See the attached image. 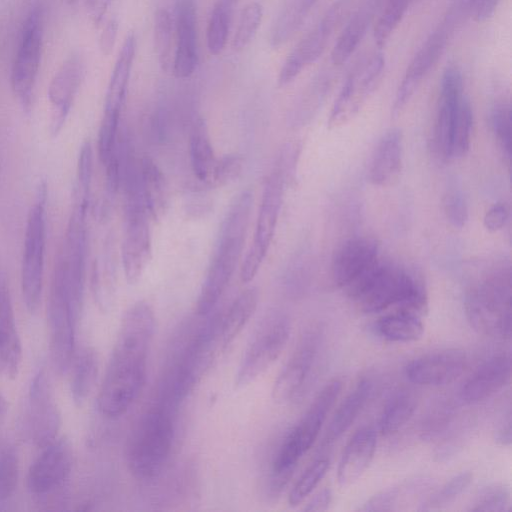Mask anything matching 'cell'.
Here are the masks:
<instances>
[{"label": "cell", "mask_w": 512, "mask_h": 512, "mask_svg": "<svg viewBox=\"0 0 512 512\" xmlns=\"http://www.w3.org/2000/svg\"><path fill=\"white\" fill-rule=\"evenodd\" d=\"M155 324L154 310L146 301L134 303L123 315L97 398L98 409L105 417L122 416L139 396Z\"/></svg>", "instance_id": "6da1fadb"}, {"label": "cell", "mask_w": 512, "mask_h": 512, "mask_svg": "<svg viewBox=\"0 0 512 512\" xmlns=\"http://www.w3.org/2000/svg\"><path fill=\"white\" fill-rule=\"evenodd\" d=\"M253 205L250 190L242 191L232 201L220 227L216 249L202 284L196 311L211 313L226 290L242 255Z\"/></svg>", "instance_id": "7a4b0ae2"}, {"label": "cell", "mask_w": 512, "mask_h": 512, "mask_svg": "<svg viewBox=\"0 0 512 512\" xmlns=\"http://www.w3.org/2000/svg\"><path fill=\"white\" fill-rule=\"evenodd\" d=\"M365 313H377L392 306L423 316L427 294L423 285L406 269L380 260L345 289Z\"/></svg>", "instance_id": "3957f363"}, {"label": "cell", "mask_w": 512, "mask_h": 512, "mask_svg": "<svg viewBox=\"0 0 512 512\" xmlns=\"http://www.w3.org/2000/svg\"><path fill=\"white\" fill-rule=\"evenodd\" d=\"M176 412L156 400L134 426L127 442L126 461L136 479L150 481L162 473L172 450Z\"/></svg>", "instance_id": "277c9868"}, {"label": "cell", "mask_w": 512, "mask_h": 512, "mask_svg": "<svg viewBox=\"0 0 512 512\" xmlns=\"http://www.w3.org/2000/svg\"><path fill=\"white\" fill-rule=\"evenodd\" d=\"M471 326L479 333L509 339L511 336V273L501 268L471 289L465 299Z\"/></svg>", "instance_id": "5b68a950"}, {"label": "cell", "mask_w": 512, "mask_h": 512, "mask_svg": "<svg viewBox=\"0 0 512 512\" xmlns=\"http://www.w3.org/2000/svg\"><path fill=\"white\" fill-rule=\"evenodd\" d=\"M47 185L39 183L30 207L24 237L21 289L26 308L34 313L40 304L46 247Z\"/></svg>", "instance_id": "8992f818"}, {"label": "cell", "mask_w": 512, "mask_h": 512, "mask_svg": "<svg viewBox=\"0 0 512 512\" xmlns=\"http://www.w3.org/2000/svg\"><path fill=\"white\" fill-rule=\"evenodd\" d=\"M291 332L288 316L281 311L267 313L246 346L235 374V386L243 388L262 375L280 356Z\"/></svg>", "instance_id": "52a82bcc"}, {"label": "cell", "mask_w": 512, "mask_h": 512, "mask_svg": "<svg viewBox=\"0 0 512 512\" xmlns=\"http://www.w3.org/2000/svg\"><path fill=\"white\" fill-rule=\"evenodd\" d=\"M47 317L52 362L58 373L63 374L69 369L74 356L78 316L70 302L62 264L58 258L51 281Z\"/></svg>", "instance_id": "ba28073f"}, {"label": "cell", "mask_w": 512, "mask_h": 512, "mask_svg": "<svg viewBox=\"0 0 512 512\" xmlns=\"http://www.w3.org/2000/svg\"><path fill=\"white\" fill-rule=\"evenodd\" d=\"M356 2L357 0L335 2L319 23L297 43L280 69L278 75L280 86L291 83L304 69L319 59L334 33L353 14Z\"/></svg>", "instance_id": "9c48e42d"}, {"label": "cell", "mask_w": 512, "mask_h": 512, "mask_svg": "<svg viewBox=\"0 0 512 512\" xmlns=\"http://www.w3.org/2000/svg\"><path fill=\"white\" fill-rule=\"evenodd\" d=\"M286 183V177L275 166L265 182L254 239L241 266L240 278L243 283H249L254 279L267 255L275 233Z\"/></svg>", "instance_id": "30bf717a"}, {"label": "cell", "mask_w": 512, "mask_h": 512, "mask_svg": "<svg viewBox=\"0 0 512 512\" xmlns=\"http://www.w3.org/2000/svg\"><path fill=\"white\" fill-rule=\"evenodd\" d=\"M43 47V14L34 7L21 31L18 49L11 70V87L22 108H31Z\"/></svg>", "instance_id": "8fae6325"}, {"label": "cell", "mask_w": 512, "mask_h": 512, "mask_svg": "<svg viewBox=\"0 0 512 512\" xmlns=\"http://www.w3.org/2000/svg\"><path fill=\"white\" fill-rule=\"evenodd\" d=\"M385 59L378 53L363 61L346 79L330 113L328 126L339 127L350 121L379 85Z\"/></svg>", "instance_id": "7c38bea8"}, {"label": "cell", "mask_w": 512, "mask_h": 512, "mask_svg": "<svg viewBox=\"0 0 512 512\" xmlns=\"http://www.w3.org/2000/svg\"><path fill=\"white\" fill-rule=\"evenodd\" d=\"M149 216L143 205H125V232L122 241V263L128 284H136L152 255Z\"/></svg>", "instance_id": "4fadbf2b"}, {"label": "cell", "mask_w": 512, "mask_h": 512, "mask_svg": "<svg viewBox=\"0 0 512 512\" xmlns=\"http://www.w3.org/2000/svg\"><path fill=\"white\" fill-rule=\"evenodd\" d=\"M320 344L317 330L306 331L276 378L272 398L277 403L296 399L304 390L316 361Z\"/></svg>", "instance_id": "5bb4252c"}, {"label": "cell", "mask_w": 512, "mask_h": 512, "mask_svg": "<svg viewBox=\"0 0 512 512\" xmlns=\"http://www.w3.org/2000/svg\"><path fill=\"white\" fill-rule=\"evenodd\" d=\"M342 389L338 379L328 382L317 394L304 416L284 437L282 443L300 459L312 447Z\"/></svg>", "instance_id": "9a60e30c"}, {"label": "cell", "mask_w": 512, "mask_h": 512, "mask_svg": "<svg viewBox=\"0 0 512 512\" xmlns=\"http://www.w3.org/2000/svg\"><path fill=\"white\" fill-rule=\"evenodd\" d=\"M72 454L64 440H54L31 465L27 485L35 496H45L59 489L70 475Z\"/></svg>", "instance_id": "2e32d148"}, {"label": "cell", "mask_w": 512, "mask_h": 512, "mask_svg": "<svg viewBox=\"0 0 512 512\" xmlns=\"http://www.w3.org/2000/svg\"><path fill=\"white\" fill-rule=\"evenodd\" d=\"M467 364L463 350L451 348L434 351L409 362L405 367L407 379L422 386H442L455 381Z\"/></svg>", "instance_id": "e0dca14e"}, {"label": "cell", "mask_w": 512, "mask_h": 512, "mask_svg": "<svg viewBox=\"0 0 512 512\" xmlns=\"http://www.w3.org/2000/svg\"><path fill=\"white\" fill-rule=\"evenodd\" d=\"M29 424L32 439L37 445L45 447L56 439L60 413L43 370L36 373L30 385Z\"/></svg>", "instance_id": "ac0fdd59"}, {"label": "cell", "mask_w": 512, "mask_h": 512, "mask_svg": "<svg viewBox=\"0 0 512 512\" xmlns=\"http://www.w3.org/2000/svg\"><path fill=\"white\" fill-rule=\"evenodd\" d=\"M84 75V62L80 55L72 54L59 67L48 87L52 105L50 133L57 136L61 131L79 91Z\"/></svg>", "instance_id": "d6986e66"}, {"label": "cell", "mask_w": 512, "mask_h": 512, "mask_svg": "<svg viewBox=\"0 0 512 512\" xmlns=\"http://www.w3.org/2000/svg\"><path fill=\"white\" fill-rule=\"evenodd\" d=\"M176 48L171 72L179 79L190 77L198 64L197 15L194 0H177L174 10Z\"/></svg>", "instance_id": "ffe728a7"}, {"label": "cell", "mask_w": 512, "mask_h": 512, "mask_svg": "<svg viewBox=\"0 0 512 512\" xmlns=\"http://www.w3.org/2000/svg\"><path fill=\"white\" fill-rule=\"evenodd\" d=\"M379 246L371 237H355L344 242L332 261L335 284L346 289L368 272L379 260Z\"/></svg>", "instance_id": "44dd1931"}, {"label": "cell", "mask_w": 512, "mask_h": 512, "mask_svg": "<svg viewBox=\"0 0 512 512\" xmlns=\"http://www.w3.org/2000/svg\"><path fill=\"white\" fill-rule=\"evenodd\" d=\"M446 42V31H435L416 53L397 90L393 104V115L397 116L404 109L425 76L440 58Z\"/></svg>", "instance_id": "7402d4cb"}, {"label": "cell", "mask_w": 512, "mask_h": 512, "mask_svg": "<svg viewBox=\"0 0 512 512\" xmlns=\"http://www.w3.org/2000/svg\"><path fill=\"white\" fill-rule=\"evenodd\" d=\"M465 96L463 78L455 66L445 69L438 102V110L434 129V144L437 152L448 159L450 133L459 103Z\"/></svg>", "instance_id": "603a6c76"}, {"label": "cell", "mask_w": 512, "mask_h": 512, "mask_svg": "<svg viewBox=\"0 0 512 512\" xmlns=\"http://www.w3.org/2000/svg\"><path fill=\"white\" fill-rule=\"evenodd\" d=\"M511 378V357L498 354L483 362L465 381L460 398L466 404H475L491 397L507 385Z\"/></svg>", "instance_id": "cb8c5ba5"}, {"label": "cell", "mask_w": 512, "mask_h": 512, "mask_svg": "<svg viewBox=\"0 0 512 512\" xmlns=\"http://www.w3.org/2000/svg\"><path fill=\"white\" fill-rule=\"evenodd\" d=\"M376 446L377 433L374 428L365 426L353 434L338 465L337 480L341 488L351 486L364 474L373 460Z\"/></svg>", "instance_id": "d4e9b609"}, {"label": "cell", "mask_w": 512, "mask_h": 512, "mask_svg": "<svg viewBox=\"0 0 512 512\" xmlns=\"http://www.w3.org/2000/svg\"><path fill=\"white\" fill-rule=\"evenodd\" d=\"M22 361V346L17 331L9 291L0 295V379L17 376Z\"/></svg>", "instance_id": "484cf974"}, {"label": "cell", "mask_w": 512, "mask_h": 512, "mask_svg": "<svg viewBox=\"0 0 512 512\" xmlns=\"http://www.w3.org/2000/svg\"><path fill=\"white\" fill-rule=\"evenodd\" d=\"M402 166V133L388 131L380 139L369 167V180L377 186H389L397 181Z\"/></svg>", "instance_id": "4316f807"}, {"label": "cell", "mask_w": 512, "mask_h": 512, "mask_svg": "<svg viewBox=\"0 0 512 512\" xmlns=\"http://www.w3.org/2000/svg\"><path fill=\"white\" fill-rule=\"evenodd\" d=\"M136 47V36L134 33H129L120 49L110 77L105 97L104 113L121 114L135 58Z\"/></svg>", "instance_id": "83f0119b"}, {"label": "cell", "mask_w": 512, "mask_h": 512, "mask_svg": "<svg viewBox=\"0 0 512 512\" xmlns=\"http://www.w3.org/2000/svg\"><path fill=\"white\" fill-rule=\"evenodd\" d=\"M141 197L152 220H160L168 206V189L160 168L148 156L139 159Z\"/></svg>", "instance_id": "f1b7e54d"}, {"label": "cell", "mask_w": 512, "mask_h": 512, "mask_svg": "<svg viewBox=\"0 0 512 512\" xmlns=\"http://www.w3.org/2000/svg\"><path fill=\"white\" fill-rule=\"evenodd\" d=\"M371 389L372 384L367 379H361L356 384L335 411L326 430L322 446H330L350 428L369 398Z\"/></svg>", "instance_id": "f546056e"}, {"label": "cell", "mask_w": 512, "mask_h": 512, "mask_svg": "<svg viewBox=\"0 0 512 512\" xmlns=\"http://www.w3.org/2000/svg\"><path fill=\"white\" fill-rule=\"evenodd\" d=\"M258 298L257 289L248 288L222 314L219 332L221 349L230 345L242 332L257 308Z\"/></svg>", "instance_id": "4dcf8cb0"}, {"label": "cell", "mask_w": 512, "mask_h": 512, "mask_svg": "<svg viewBox=\"0 0 512 512\" xmlns=\"http://www.w3.org/2000/svg\"><path fill=\"white\" fill-rule=\"evenodd\" d=\"M189 150L195 177L207 185L218 158L215 156L206 122L202 118L197 119L192 126Z\"/></svg>", "instance_id": "1f68e13d"}, {"label": "cell", "mask_w": 512, "mask_h": 512, "mask_svg": "<svg viewBox=\"0 0 512 512\" xmlns=\"http://www.w3.org/2000/svg\"><path fill=\"white\" fill-rule=\"evenodd\" d=\"M373 6L367 4L350 16L339 35L331 52V62L336 65L344 64L358 47L371 22Z\"/></svg>", "instance_id": "d6a6232c"}, {"label": "cell", "mask_w": 512, "mask_h": 512, "mask_svg": "<svg viewBox=\"0 0 512 512\" xmlns=\"http://www.w3.org/2000/svg\"><path fill=\"white\" fill-rule=\"evenodd\" d=\"M376 330L388 341L407 343L422 337L424 325L421 316L398 309L380 317L376 322Z\"/></svg>", "instance_id": "836d02e7"}, {"label": "cell", "mask_w": 512, "mask_h": 512, "mask_svg": "<svg viewBox=\"0 0 512 512\" xmlns=\"http://www.w3.org/2000/svg\"><path fill=\"white\" fill-rule=\"evenodd\" d=\"M99 371V361L94 349H83L73 367L71 377V395L74 402L81 406L89 397L96 383Z\"/></svg>", "instance_id": "e575fe53"}, {"label": "cell", "mask_w": 512, "mask_h": 512, "mask_svg": "<svg viewBox=\"0 0 512 512\" xmlns=\"http://www.w3.org/2000/svg\"><path fill=\"white\" fill-rule=\"evenodd\" d=\"M316 0H288L275 20L270 43L278 47L287 42L304 22Z\"/></svg>", "instance_id": "d590c367"}, {"label": "cell", "mask_w": 512, "mask_h": 512, "mask_svg": "<svg viewBox=\"0 0 512 512\" xmlns=\"http://www.w3.org/2000/svg\"><path fill=\"white\" fill-rule=\"evenodd\" d=\"M416 409L415 396L400 390L387 401L379 421V431L384 436L398 432L412 417Z\"/></svg>", "instance_id": "8d00e7d4"}, {"label": "cell", "mask_w": 512, "mask_h": 512, "mask_svg": "<svg viewBox=\"0 0 512 512\" xmlns=\"http://www.w3.org/2000/svg\"><path fill=\"white\" fill-rule=\"evenodd\" d=\"M235 4L230 0H217L207 25V47L212 55L224 50L229 35Z\"/></svg>", "instance_id": "74e56055"}, {"label": "cell", "mask_w": 512, "mask_h": 512, "mask_svg": "<svg viewBox=\"0 0 512 512\" xmlns=\"http://www.w3.org/2000/svg\"><path fill=\"white\" fill-rule=\"evenodd\" d=\"M473 115L469 100L463 97L458 105L452 124L448 159H458L466 155L471 144Z\"/></svg>", "instance_id": "f35d334b"}, {"label": "cell", "mask_w": 512, "mask_h": 512, "mask_svg": "<svg viewBox=\"0 0 512 512\" xmlns=\"http://www.w3.org/2000/svg\"><path fill=\"white\" fill-rule=\"evenodd\" d=\"M173 17L168 10L160 8L154 16V48L158 63L165 72H171L173 64Z\"/></svg>", "instance_id": "ab89813d"}, {"label": "cell", "mask_w": 512, "mask_h": 512, "mask_svg": "<svg viewBox=\"0 0 512 512\" xmlns=\"http://www.w3.org/2000/svg\"><path fill=\"white\" fill-rule=\"evenodd\" d=\"M330 460L326 457L315 459L302 473L288 495L291 507L301 504L318 486L328 471Z\"/></svg>", "instance_id": "60d3db41"}, {"label": "cell", "mask_w": 512, "mask_h": 512, "mask_svg": "<svg viewBox=\"0 0 512 512\" xmlns=\"http://www.w3.org/2000/svg\"><path fill=\"white\" fill-rule=\"evenodd\" d=\"M412 0H387L375 26L374 40L378 47H383L398 27Z\"/></svg>", "instance_id": "b9f144b4"}, {"label": "cell", "mask_w": 512, "mask_h": 512, "mask_svg": "<svg viewBox=\"0 0 512 512\" xmlns=\"http://www.w3.org/2000/svg\"><path fill=\"white\" fill-rule=\"evenodd\" d=\"M472 479L473 474L470 471L455 475L428 497L423 504H420L419 510H434L446 507L466 491Z\"/></svg>", "instance_id": "7bdbcfd3"}, {"label": "cell", "mask_w": 512, "mask_h": 512, "mask_svg": "<svg viewBox=\"0 0 512 512\" xmlns=\"http://www.w3.org/2000/svg\"><path fill=\"white\" fill-rule=\"evenodd\" d=\"M263 8L258 2L247 4L240 14L238 25L233 39V48L241 51L246 48L254 38L262 20Z\"/></svg>", "instance_id": "ee69618b"}, {"label": "cell", "mask_w": 512, "mask_h": 512, "mask_svg": "<svg viewBox=\"0 0 512 512\" xmlns=\"http://www.w3.org/2000/svg\"><path fill=\"white\" fill-rule=\"evenodd\" d=\"M510 506V491L501 484H492L482 488L470 504L473 512H503Z\"/></svg>", "instance_id": "f6af8a7d"}, {"label": "cell", "mask_w": 512, "mask_h": 512, "mask_svg": "<svg viewBox=\"0 0 512 512\" xmlns=\"http://www.w3.org/2000/svg\"><path fill=\"white\" fill-rule=\"evenodd\" d=\"M19 479V461L13 449L0 454V506L14 495Z\"/></svg>", "instance_id": "bcb514c9"}, {"label": "cell", "mask_w": 512, "mask_h": 512, "mask_svg": "<svg viewBox=\"0 0 512 512\" xmlns=\"http://www.w3.org/2000/svg\"><path fill=\"white\" fill-rule=\"evenodd\" d=\"M491 126L504 155L511 157V108L509 104L497 105L491 114Z\"/></svg>", "instance_id": "7dc6e473"}, {"label": "cell", "mask_w": 512, "mask_h": 512, "mask_svg": "<svg viewBox=\"0 0 512 512\" xmlns=\"http://www.w3.org/2000/svg\"><path fill=\"white\" fill-rule=\"evenodd\" d=\"M328 88L329 80L324 78H319L311 84L296 107L295 116H293L296 122L303 123L311 117Z\"/></svg>", "instance_id": "c3c4849f"}, {"label": "cell", "mask_w": 512, "mask_h": 512, "mask_svg": "<svg viewBox=\"0 0 512 512\" xmlns=\"http://www.w3.org/2000/svg\"><path fill=\"white\" fill-rule=\"evenodd\" d=\"M242 165V158L236 154L225 155L217 159L207 186L217 188L229 184L238 178L242 171Z\"/></svg>", "instance_id": "681fc988"}, {"label": "cell", "mask_w": 512, "mask_h": 512, "mask_svg": "<svg viewBox=\"0 0 512 512\" xmlns=\"http://www.w3.org/2000/svg\"><path fill=\"white\" fill-rule=\"evenodd\" d=\"M444 212L447 220L455 228L465 226L468 219L466 199L459 188H450L444 197Z\"/></svg>", "instance_id": "f907efd6"}, {"label": "cell", "mask_w": 512, "mask_h": 512, "mask_svg": "<svg viewBox=\"0 0 512 512\" xmlns=\"http://www.w3.org/2000/svg\"><path fill=\"white\" fill-rule=\"evenodd\" d=\"M93 173V152L89 141H85L79 152L77 164V196L89 200Z\"/></svg>", "instance_id": "816d5d0a"}, {"label": "cell", "mask_w": 512, "mask_h": 512, "mask_svg": "<svg viewBox=\"0 0 512 512\" xmlns=\"http://www.w3.org/2000/svg\"><path fill=\"white\" fill-rule=\"evenodd\" d=\"M405 489L406 487L396 486L383 490L368 499L358 510L364 512L394 510Z\"/></svg>", "instance_id": "f5cc1de1"}, {"label": "cell", "mask_w": 512, "mask_h": 512, "mask_svg": "<svg viewBox=\"0 0 512 512\" xmlns=\"http://www.w3.org/2000/svg\"><path fill=\"white\" fill-rule=\"evenodd\" d=\"M509 218V209L504 203H496L486 212L484 226L488 231L495 232L503 228Z\"/></svg>", "instance_id": "db71d44e"}, {"label": "cell", "mask_w": 512, "mask_h": 512, "mask_svg": "<svg viewBox=\"0 0 512 512\" xmlns=\"http://www.w3.org/2000/svg\"><path fill=\"white\" fill-rule=\"evenodd\" d=\"M118 33V21L114 18L110 19L103 30L99 39V48L103 55L108 56L114 49Z\"/></svg>", "instance_id": "11a10c76"}, {"label": "cell", "mask_w": 512, "mask_h": 512, "mask_svg": "<svg viewBox=\"0 0 512 512\" xmlns=\"http://www.w3.org/2000/svg\"><path fill=\"white\" fill-rule=\"evenodd\" d=\"M113 0H86V9L91 22L98 27L103 21Z\"/></svg>", "instance_id": "9f6ffc18"}, {"label": "cell", "mask_w": 512, "mask_h": 512, "mask_svg": "<svg viewBox=\"0 0 512 512\" xmlns=\"http://www.w3.org/2000/svg\"><path fill=\"white\" fill-rule=\"evenodd\" d=\"M501 0H474V17L478 22L488 20L495 12Z\"/></svg>", "instance_id": "6f0895ef"}, {"label": "cell", "mask_w": 512, "mask_h": 512, "mask_svg": "<svg viewBox=\"0 0 512 512\" xmlns=\"http://www.w3.org/2000/svg\"><path fill=\"white\" fill-rule=\"evenodd\" d=\"M332 500L331 490L324 488L319 491L311 500L306 504L305 511H325L329 508Z\"/></svg>", "instance_id": "680465c9"}, {"label": "cell", "mask_w": 512, "mask_h": 512, "mask_svg": "<svg viewBox=\"0 0 512 512\" xmlns=\"http://www.w3.org/2000/svg\"><path fill=\"white\" fill-rule=\"evenodd\" d=\"M496 441L503 445L509 446L511 443V412L510 410L504 416L496 432Z\"/></svg>", "instance_id": "91938a15"}, {"label": "cell", "mask_w": 512, "mask_h": 512, "mask_svg": "<svg viewBox=\"0 0 512 512\" xmlns=\"http://www.w3.org/2000/svg\"><path fill=\"white\" fill-rule=\"evenodd\" d=\"M8 412V403L6 398L0 393V426L5 421Z\"/></svg>", "instance_id": "94428289"}, {"label": "cell", "mask_w": 512, "mask_h": 512, "mask_svg": "<svg viewBox=\"0 0 512 512\" xmlns=\"http://www.w3.org/2000/svg\"><path fill=\"white\" fill-rule=\"evenodd\" d=\"M6 287H7V286H6V283H5L4 279H3V277H2V276H0V295H1V293L3 292V290H4Z\"/></svg>", "instance_id": "6125c7cd"}, {"label": "cell", "mask_w": 512, "mask_h": 512, "mask_svg": "<svg viewBox=\"0 0 512 512\" xmlns=\"http://www.w3.org/2000/svg\"><path fill=\"white\" fill-rule=\"evenodd\" d=\"M69 4L75 3L77 0H66Z\"/></svg>", "instance_id": "be15d7a7"}]
</instances>
